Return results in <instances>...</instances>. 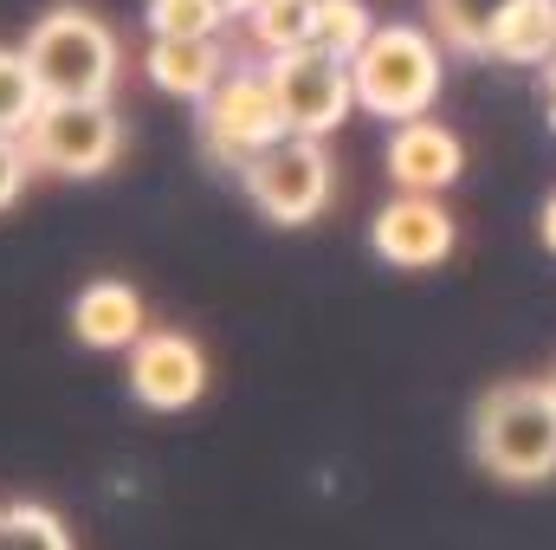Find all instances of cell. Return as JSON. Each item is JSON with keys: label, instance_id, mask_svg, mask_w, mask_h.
Segmentation results:
<instances>
[{"label": "cell", "instance_id": "6da1fadb", "mask_svg": "<svg viewBox=\"0 0 556 550\" xmlns=\"http://www.w3.org/2000/svg\"><path fill=\"white\" fill-rule=\"evenodd\" d=\"M472 460L505 486H538L556 473L551 383H498L472 402Z\"/></svg>", "mask_w": 556, "mask_h": 550}, {"label": "cell", "instance_id": "7a4b0ae2", "mask_svg": "<svg viewBox=\"0 0 556 550\" xmlns=\"http://www.w3.org/2000/svg\"><path fill=\"white\" fill-rule=\"evenodd\" d=\"M20 52L46 98H111L124 72V46L91 7H46Z\"/></svg>", "mask_w": 556, "mask_h": 550}, {"label": "cell", "instance_id": "3957f363", "mask_svg": "<svg viewBox=\"0 0 556 550\" xmlns=\"http://www.w3.org/2000/svg\"><path fill=\"white\" fill-rule=\"evenodd\" d=\"M350 78H356V111L382 117V124H408L427 117L433 98H440V39L427 26L408 20H389L369 33V46L350 59Z\"/></svg>", "mask_w": 556, "mask_h": 550}, {"label": "cell", "instance_id": "277c9868", "mask_svg": "<svg viewBox=\"0 0 556 550\" xmlns=\"http://www.w3.org/2000/svg\"><path fill=\"white\" fill-rule=\"evenodd\" d=\"M20 142H26L33 168L91 182L124 155V117L111 111V98H46Z\"/></svg>", "mask_w": 556, "mask_h": 550}, {"label": "cell", "instance_id": "5b68a950", "mask_svg": "<svg viewBox=\"0 0 556 550\" xmlns=\"http://www.w3.org/2000/svg\"><path fill=\"white\" fill-rule=\"evenodd\" d=\"M278 137H291V130H285V111H278L273 72L266 65H233L220 78V91L201 104V142H207V155L240 175Z\"/></svg>", "mask_w": 556, "mask_h": 550}, {"label": "cell", "instance_id": "8992f818", "mask_svg": "<svg viewBox=\"0 0 556 550\" xmlns=\"http://www.w3.org/2000/svg\"><path fill=\"white\" fill-rule=\"evenodd\" d=\"M247 201L273 221V227H311L330 208V155L324 137H278L240 168Z\"/></svg>", "mask_w": 556, "mask_h": 550}, {"label": "cell", "instance_id": "52a82bcc", "mask_svg": "<svg viewBox=\"0 0 556 550\" xmlns=\"http://www.w3.org/2000/svg\"><path fill=\"white\" fill-rule=\"evenodd\" d=\"M278 91V111H285V130L291 137H330L350 111H356V78L343 59L317 52V46H298V52H278L266 59Z\"/></svg>", "mask_w": 556, "mask_h": 550}, {"label": "cell", "instance_id": "ba28073f", "mask_svg": "<svg viewBox=\"0 0 556 550\" xmlns=\"http://www.w3.org/2000/svg\"><path fill=\"white\" fill-rule=\"evenodd\" d=\"M130 396L149 414H181L207 396V350L188 330H149L130 350Z\"/></svg>", "mask_w": 556, "mask_h": 550}, {"label": "cell", "instance_id": "9c48e42d", "mask_svg": "<svg viewBox=\"0 0 556 550\" xmlns=\"http://www.w3.org/2000/svg\"><path fill=\"white\" fill-rule=\"evenodd\" d=\"M453 214L440 208V195H395V201H382L376 208V221H369V247H376V260H389V266H402V273H427V266H440L446 253H453Z\"/></svg>", "mask_w": 556, "mask_h": 550}, {"label": "cell", "instance_id": "30bf717a", "mask_svg": "<svg viewBox=\"0 0 556 550\" xmlns=\"http://www.w3.org/2000/svg\"><path fill=\"white\" fill-rule=\"evenodd\" d=\"M382 162H389V182L402 195H440V188L459 182L466 142L453 137L446 124H433V117H408V124L389 130V155Z\"/></svg>", "mask_w": 556, "mask_h": 550}, {"label": "cell", "instance_id": "8fae6325", "mask_svg": "<svg viewBox=\"0 0 556 550\" xmlns=\"http://www.w3.org/2000/svg\"><path fill=\"white\" fill-rule=\"evenodd\" d=\"M72 337L85 350H137L149 337V311H142V291L124 278H91L78 298H72Z\"/></svg>", "mask_w": 556, "mask_h": 550}, {"label": "cell", "instance_id": "7c38bea8", "mask_svg": "<svg viewBox=\"0 0 556 550\" xmlns=\"http://www.w3.org/2000/svg\"><path fill=\"white\" fill-rule=\"evenodd\" d=\"M227 72L233 65H227L220 39H149V52H142V78L162 98H181V104H207Z\"/></svg>", "mask_w": 556, "mask_h": 550}, {"label": "cell", "instance_id": "4fadbf2b", "mask_svg": "<svg viewBox=\"0 0 556 550\" xmlns=\"http://www.w3.org/2000/svg\"><path fill=\"white\" fill-rule=\"evenodd\" d=\"M498 65H544L556 59V0H505L498 20H492V52Z\"/></svg>", "mask_w": 556, "mask_h": 550}, {"label": "cell", "instance_id": "5bb4252c", "mask_svg": "<svg viewBox=\"0 0 556 550\" xmlns=\"http://www.w3.org/2000/svg\"><path fill=\"white\" fill-rule=\"evenodd\" d=\"M311 33H317V0H260V7L247 13V39H253L266 59L311 46Z\"/></svg>", "mask_w": 556, "mask_h": 550}, {"label": "cell", "instance_id": "9a60e30c", "mask_svg": "<svg viewBox=\"0 0 556 550\" xmlns=\"http://www.w3.org/2000/svg\"><path fill=\"white\" fill-rule=\"evenodd\" d=\"M498 7H505V0H427V20H433V39H440V46L485 59V52H492V20H498Z\"/></svg>", "mask_w": 556, "mask_h": 550}, {"label": "cell", "instance_id": "2e32d148", "mask_svg": "<svg viewBox=\"0 0 556 550\" xmlns=\"http://www.w3.org/2000/svg\"><path fill=\"white\" fill-rule=\"evenodd\" d=\"M39 104H46V91H39L26 52L0 46V137H26V124L39 117Z\"/></svg>", "mask_w": 556, "mask_h": 550}, {"label": "cell", "instance_id": "e0dca14e", "mask_svg": "<svg viewBox=\"0 0 556 550\" xmlns=\"http://www.w3.org/2000/svg\"><path fill=\"white\" fill-rule=\"evenodd\" d=\"M369 33H376V20H369L363 0H317V33H311L317 52H330V59L350 65V59L369 46Z\"/></svg>", "mask_w": 556, "mask_h": 550}, {"label": "cell", "instance_id": "ac0fdd59", "mask_svg": "<svg viewBox=\"0 0 556 550\" xmlns=\"http://www.w3.org/2000/svg\"><path fill=\"white\" fill-rule=\"evenodd\" d=\"M142 26H149V39H220L227 13H220V0H149Z\"/></svg>", "mask_w": 556, "mask_h": 550}, {"label": "cell", "instance_id": "d6986e66", "mask_svg": "<svg viewBox=\"0 0 556 550\" xmlns=\"http://www.w3.org/2000/svg\"><path fill=\"white\" fill-rule=\"evenodd\" d=\"M0 550H72V532L59 512L20 499V505H0Z\"/></svg>", "mask_w": 556, "mask_h": 550}, {"label": "cell", "instance_id": "ffe728a7", "mask_svg": "<svg viewBox=\"0 0 556 550\" xmlns=\"http://www.w3.org/2000/svg\"><path fill=\"white\" fill-rule=\"evenodd\" d=\"M26 175H33V155H26V142H20V137H0V214L20 201Z\"/></svg>", "mask_w": 556, "mask_h": 550}, {"label": "cell", "instance_id": "44dd1931", "mask_svg": "<svg viewBox=\"0 0 556 550\" xmlns=\"http://www.w3.org/2000/svg\"><path fill=\"white\" fill-rule=\"evenodd\" d=\"M538 234H544V247L556 253V195L544 201V214H538Z\"/></svg>", "mask_w": 556, "mask_h": 550}, {"label": "cell", "instance_id": "7402d4cb", "mask_svg": "<svg viewBox=\"0 0 556 550\" xmlns=\"http://www.w3.org/2000/svg\"><path fill=\"white\" fill-rule=\"evenodd\" d=\"M253 7H260V0H220V13H227V20H247Z\"/></svg>", "mask_w": 556, "mask_h": 550}, {"label": "cell", "instance_id": "603a6c76", "mask_svg": "<svg viewBox=\"0 0 556 550\" xmlns=\"http://www.w3.org/2000/svg\"><path fill=\"white\" fill-rule=\"evenodd\" d=\"M551 130H556V78H551Z\"/></svg>", "mask_w": 556, "mask_h": 550}, {"label": "cell", "instance_id": "cb8c5ba5", "mask_svg": "<svg viewBox=\"0 0 556 550\" xmlns=\"http://www.w3.org/2000/svg\"><path fill=\"white\" fill-rule=\"evenodd\" d=\"M544 78H556V59H551V72H544Z\"/></svg>", "mask_w": 556, "mask_h": 550}, {"label": "cell", "instance_id": "d4e9b609", "mask_svg": "<svg viewBox=\"0 0 556 550\" xmlns=\"http://www.w3.org/2000/svg\"><path fill=\"white\" fill-rule=\"evenodd\" d=\"M551 402H556V376H551Z\"/></svg>", "mask_w": 556, "mask_h": 550}]
</instances>
